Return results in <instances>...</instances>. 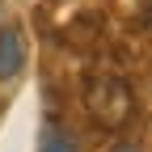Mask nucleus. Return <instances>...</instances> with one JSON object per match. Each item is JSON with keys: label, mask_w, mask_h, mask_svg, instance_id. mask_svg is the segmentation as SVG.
Segmentation results:
<instances>
[{"label": "nucleus", "mask_w": 152, "mask_h": 152, "mask_svg": "<svg viewBox=\"0 0 152 152\" xmlns=\"http://www.w3.org/2000/svg\"><path fill=\"white\" fill-rule=\"evenodd\" d=\"M135 21L144 30H152V0H140V9H135Z\"/></svg>", "instance_id": "nucleus-4"}, {"label": "nucleus", "mask_w": 152, "mask_h": 152, "mask_svg": "<svg viewBox=\"0 0 152 152\" xmlns=\"http://www.w3.org/2000/svg\"><path fill=\"white\" fill-rule=\"evenodd\" d=\"M38 152H80V148H76V140L68 135L64 127H55V131H47V140H42Z\"/></svg>", "instance_id": "nucleus-3"}, {"label": "nucleus", "mask_w": 152, "mask_h": 152, "mask_svg": "<svg viewBox=\"0 0 152 152\" xmlns=\"http://www.w3.org/2000/svg\"><path fill=\"white\" fill-rule=\"evenodd\" d=\"M26 68V38L17 30H0V80H13Z\"/></svg>", "instance_id": "nucleus-2"}, {"label": "nucleus", "mask_w": 152, "mask_h": 152, "mask_svg": "<svg viewBox=\"0 0 152 152\" xmlns=\"http://www.w3.org/2000/svg\"><path fill=\"white\" fill-rule=\"evenodd\" d=\"M110 152H135V148H131V144H118V148H110Z\"/></svg>", "instance_id": "nucleus-5"}, {"label": "nucleus", "mask_w": 152, "mask_h": 152, "mask_svg": "<svg viewBox=\"0 0 152 152\" xmlns=\"http://www.w3.org/2000/svg\"><path fill=\"white\" fill-rule=\"evenodd\" d=\"M85 110H89V118L97 123V127L118 131L131 118V110H135V93H131L127 76L114 72V68L89 72L85 76Z\"/></svg>", "instance_id": "nucleus-1"}]
</instances>
